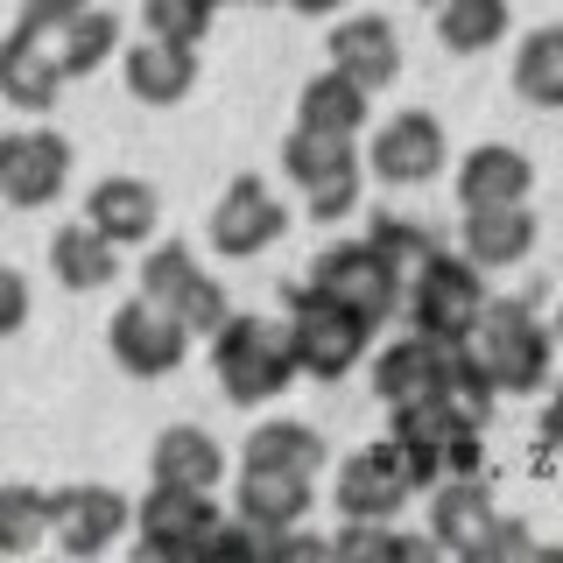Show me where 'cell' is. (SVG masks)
Returning <instances> with one entry per match:
<instances>
[{
  "label": "cell",
  "instance_id": "obj_19",
  "mask_svg": "<svg viewBox=\"0 0 563 563\" xmlns=\"http://www.w3.org/2000/svg\"><path fill=\"white\" fill-rule=\"evenodd\" d=\"M324 57H331V70H345L352 85L387 92V85L401 78V35H395L387 14H331Z\"/></svg>",
  "mask_w": 563,
  "mask_h": 563
},
{
  "label": "cell",
  "instance_id": "obj_40",
  "mask_svg": "<svg viewBox=\"0 0 563 563\" xmlns=\"http://www.w3.org/2000/svg\"><path fill=\"white\" fill-rule=\"evenodd\" d=\"M303 22H331V14H345V0H289Z\"/></svg>",
  "mask_w": 563,
  "mask_h": 563
},
{
  "label": "cell",
  "instance_id": "obj_32",
  "mask_svg": "<svg viewBox=\"0 0 563 563\" xmlns=\"http://www.w3.org/2000/svg\"><path fill=\"white\" fill-rule=\"evenodd\" d=\"M49 542V493L29 479H0V556H29Z\"/></svg>",
  "mask_w": 563,
  "mask_h": 563
},
{
  "label": "cell",
  "instance_id": "obj_3",
  "mask_svg": "<svg viewBox=\"0 0 563 563\" xmlns=\"http://www.w3.org/2000/svg\"><path fill=\"white\" fill-rule=\"evenodd\" d=\"M211 374H219V395L233 409H261V401L289 395V380H296L289 324L254 317V310H225V324L211 331Z\"/></svg>",
  "mask_w": 563,
  "mask_h": 563
},
{
  "label": "cell",
  "instance_id": "obj_35",
  "mask_svg": "<svg viewBox=\"0 0 563 563\" xmlns=\"http://www.w3.org/2000/svg\"><path fill=\"white\" fill-rule=\"evenodd\" d=\"M366 240H374L380 254L395 261L401 275H409L416 261L437 246V225H430V219H401V211H374V219H366Z\"/></svg>",
  "mask_w": 563,
  "mask_h": 563
},
{
  "label": "cell",
  "instance_id": "obj_24",
  "mask_svg": "<svg viewBox=\"0 0 563 563\" xmlns=\"http://www.w3.org/2000/svg\"><path fill=\"white\" fill-rule=\"evenodd\" d=\"M120 78H128V92L141 106H176V99L198 92V49L141 35V43H120Z\"/></svg>",
  "mask_w": 563,
  "mask_h": 563
},
{
  "label": "cell",
  "instance_id": "obj_30",
  "mask_svg": "<svg viewBox=\"0 0 563 563\" xmlns=\"http://www.w3.org/2000/svg\"><path fill=\"white\" fill-rule=\"evenodd\" d=\"M515 92L542 113H563V22H542L515 43Z\"/></svg>",
  "mask_w": 563,
  "mask_h": 563
},
{
  "label": "cell",
  "instance_id": "obj_4",
  "mask_svg": "<svg viewBox=\"0 0 563 563\" xmlns=\"http://www.w3.org/2000/svg\"><path fill=\"white\" fill-rule=\"evenodd\" d=\"M282 176L303 190V211L317 225H339L360 211V190H366V155H360V134H324V128H289L282 141Z\"/></svg>",
  "mask_w": 563,
  "mask_h": 563
},
{
  "label": "cell",
  "instance_id": "obj_28",
  "mask_svg": "<svg viewBox=\"0 0 563 563\" xmlns=\"http://www.w3.org/2000/svg\"><path fill=\"white\" fill-rule=\"evenodd\" d=\"M113 254L120 246L99 233L92 219H78V225H57V233H49V275L64 282V289H106V282H113Z\"/></svg>",
  "mask_w": 563,
  "mask_h": 563
},
{
  "label": "cell",
  "instance_id": "obj_42",
  "mask_svg": "<svg viewBox=\"0 0 563 563\" xmlns=\"http://www.w3.org/2000/svg\"><path fill=\"white\" fill-rule=\"evenodd\" d=\"M198 8H211V14H219V8H225V0H198Z\"/></svg>",
  "mask_w": 563,
  "mask_h": 563
},
{
  "label": "cell",
  "instance_id": "obj_18",
  "mask_svg": "<svg viewBox=\"0 0 563 563\" xmlns=\"http://www.w3.org/2000/svg\"><path fill=\"white\" fill-rule=\"evenodd\" d=\"M64 85H70V70L57 57V35L22 29V22L0 35V99L14 113H49L64 99Z\"/></svg>",
  "mask_w": 563,
  "mask_h": 563
},
{
  "label": "cell",
  "instance_id": "obj_21",
  "mask_svg": "<svg viewBox=\"0 0 563 563\" xmlns=\"http://www.w3.org/2000/svg\"><path fill=\"white\" fill-rule=\"evenodd\" d=\"M457 211H479V205H528V190H536V163H528L521 148H507V141H479V148L457 155Z\"/></svg>",
  "mask_w": 563,
  "mask_h": 563
},
{
  "label": "cell",
  "instance_id": "obj_23",
  "mask_svg": "<svg viewBox=\"0 0 563 563\" xmlns=\"http://www.w3.org/2000/svg\"><path fill=\"white\" fill-rule=\"evenodd\" d=\"M148 479L155 486L219 493V479H225V444L205 430V422H169V430L148 444Z\"/></svg>",
  "mask_w": 563,
  "mask_h": 563
},
{
  "label": "cell",
  "instance_id": "obj_6",
  "mask_svg": "<svg viewBox=\"0 0 563 563\" xmlns=\"http://www.w3.org/2000/svg\"><path fill=\"white\" fill-rule=\"evenodd\" d=\"M282 324H289L296 380H345L352 366H366V352H374V324H366L360 310L331 303L310 282L289 289V317H282Z\"/></svg>",
  "mask_w": 563,
  "mask_h": 563
},
{
  "label": "cell",
  "instance_id": "obj_22",
  "mask_svg": "<svg viewBox=\"0 0 563 563\" xmlns=\"http://www.w3.org/2000/svg\"><path fill=\"white\" fill-rule=\"evenodd\" d=\"M457 254L479 261L486 275H507L536 254V211L528 205H479L457 219Z\"/></svg>",
  "mask_w": 563,
  "mask_h": 563
},
{
  "label": "cell",
  "instance_id": "obj_33",
  "mask_svg": "<svg viewBox=\"0 0 563 563\" xmlns=\"http://www.w3.org/2000/svg\"><path fill=\"white\" fill-rule=\"evenodd\" d=\"M331 550L339 556H437L430 536H401L395 521H345L339 536H331Z\"/></svg>",
  "mask_w": 563,
  "mask_h": 563
},
{
  "label": "cell",
  "instance_id": "obj_2",
  "mask_svg": "<svg viewBox=\"0 0 563 563\" xmlns=\"http://www.w3.org/2000/svg\"><path fill=\"white\" fill-rule=\"evenodd\" d=\"M387 437H395V451L409 457L416 486L486 472V416H472L465 401H451V395H430V401H401V409H387Z\"/></svg>",
  "mask_w": 563,
  "mask_h": 563
},
{
  "label": "cell",
  "instance_id": "obj_27",
  "mask_svg": "<svg viewBox=\"0 0 563 563\" xmlns=\"http://www.w3.org/2000/svg\"><path fill=\"white\" fill-rule=\"evenodd\" d=\"M366 120H374V92L366 85H352L345 70H317V78L296 92V128H324V134H366Z\"/></svg>",
  "mask_w": 563,
  "mask_h": 563
},
{
  "label": "cell",
  "instance_id": "obj_11",
  "mask_svg": "<svg viewBox=\"0 0 563 563\" xmlns=\"http://www.w3.org/2000/svg\"><path fill=\"white\" fill-rule=\"evenodd\" d=\"M416 472L409 457L395 451V437H374V444H360L339 465V479H331V500H339V521H401V507L416 500Z\"/></svg>",
  "mask_w": 563,
  "mask_h": 563
},
{
  "label": "cell",
  "instance_id": "obj_8",
  "mask_svg": "<svg viewBox=\"0 0 563 563\" xmlns=\"http://www.w3.org/2000/svg\"><path fill=\"white\" fill-rule=\"evenodd\" d=\"M225 528V507L219 493H198V486H155L134 500V528L128 536L141 542V556H211Z\"/></svg>",
  "mask_w": 563,
  "mask_h": 563
},
{
  "label": "cell",
  "instance_id": "obj_31",
  "mask_svg": "<svg viewBox=\"0 0 563 563\" xmlns=\"http://www.w3.org/2000/svg\"><path fill=\"white\" fill-rule=\"evenodd\" d=\"M57 57H64L70 78H92V70H106V64L120 57V14L99 8V0H85V8L57 29Z\"/></svg>",
  "mask_w": 563,
  "mask_h": 563
},
{
  "label": "cell",
  "instance_id": "obj_5",
  "mask_svg": "<svg viewBox=\"0 0 563 563\" xmlns=\"http://www.w3.org/2000/svg\"><path fill=\"white\" fill-rule=\"evenodd\" d=\"M486 296H493L486 289V268H479V261H465L444 240H437L430 254L401 275V317H409L416 331H430V339H465V331L479 324Z\"/></svg>",
  "mask_w": 563,
  "mask_h": 563
},
{
  "label": "cell",
  "instance_id": "obj_25",
  "mask_svg": "<svg viewBox=\"0 0 563 563\" xmlns=\"http://www.w3.org/2000/svg\"><path fill=\"white\" fill-rule=\"evenodd\" d=\"M85 219L113 246H141L163 225V198H155V184H141V176H99V184L85 190Z\"/></svg>",
  "mask_w": 563,
  "mask_h": 563
},
{
  "label": "cell",
  "instance_id": "obj_26",
  "mask_svg": "<svg viewBox=\"0 0 563 563\" xmlns=\"http://www.w3.org/2000/svg\"><path fill=\"white\" fill-rule=\"evenodd\" d=\"M324 430L317 422H296V416H275V422H254L246 430V444H240V465H268V472H324Z\"/></svg>",
  "mask_w": 563,
  "mask_h": 563
},
{
  "label": "cell",
  "instance_id": "obj_7",
  "mask_svg": "<svg viewBox=\"0 0 563 563\" xmlns=\"http://www.w3.org/2000/svg\"><path fill=\"white\" fill-rule=\"evenodd\" d=\"M310 289H324L331 303H345V310H360L366 324H387V317L401 310V268L380 254L374 240H331V246H317V261H310Z\"/></svg>",
  "mask_w": 563,
  "mask_h": 563
},
{
  "label": "cell",
  "instance_id": "obj_1",
  "mask_svg": "<svg viewBox=\"0 0 563 563\" xmlns=\"http://www.w3.org/2000/svg\"><path fill=\"white\" fill-rule=\"evenodd\" d=\"M465 345L486 366L493 395H542L556 374V331L542 324L536 296H486V310L465 331Z\"/></svg>",
  "mask_w": 563,
  "mask_h": 563
},
{
  "label": "cell",
  "instance_id": "obj_16",
  "mask_svg": "<svg viewBox=\"0 0 563 563\" xmlns=\"http://www.w3.org/2000/svg\"><path fill=\"white\" fill-rule=\"evenodd\" d=\"M106 352H113L120 374L134 380H163L176 366L190 360V331L176 324L163 303H148V296H134V303L113 310V324H106Z\"/></svg>",
  "mask_w": 563,
  "mask_h": 563
},
{
  "label": "cell",
  "instance_id": "obj_39",
  "mask_svg": "<svg viewBox=\"0 0 563 563\" xmlns=\"http://www.w3.org/2000/svg\"><path fill=\"white\" fill-rule=\"evenodd\" d=\"M78 8H85V0H22V14H14V22H22V29H43V35H57Z\"/></svg>",
  "mask_w": 563,
  "mask_h": 563
},
{
  "label": "cell",
  "instance_id": "obj_9",
  "mask_svg": "<svg viewBox=\"0 0 563 563\" xmlns=\"http://www.w3.org/2000/svg\"><path fill=\"white\" fill-rule=\"evenodd\" d=\"M141 296H148V303H163L176 324L190 331V339H211V331L225 324V310H233V303H225V282L211 275L184 240L148 246V261H141Z\"/></svg>",
  "mask_w": 563,
  "mask_h": 563
},
{
  "label": "cell",
  "instance_id": "obj_29",
  "mask_svg": "<svg viewBox=\"0 0 563 563\" xmlns=\"http://www.w3.org/2000/svg\"><path fill=\"white\" fill-rule=\"evenodd\" d=\"M430 29L451 57H486L507 43V0H437Z\"/></svg>",
  "mask_w": 563,
  "mask_h": 563
},
{
  "label": "cell",
  "instance_id": "obj_34",
  "mask_svg": "<svg viewBox=\"0 0 563 563\" xmlns=\"http://www.w3.org/2000/svg\"><path fill=\"white\" fill-rule=\"evenodd\" d=\"M141 35L176 43V49H198L211 35V8H198V0H141Z\"/></svg>",
  "mask_w": 563,
  "mask_h": 563
},
{
  "label": "cell",
  "instance_id": "obj_43",
  "mask_svg": "<svg viewBox=\"0 0 563 563\" xmlns=\"http://www.w3.org/2000/svg\"><path fill=\"white\" fill-rule=\"evenodd\" d=\"M422 8H437V0H422Z\"/></svg>",
  "mask_w": 563,
  "mask_h": 563
},
{
  "label": "cell",
  "instance_id": "obj_37",
  "mask_svg": "<svg viewBox=\"0 0 563 563\" xmlns=\"http://www.w3.org/2000/svg\"><path fill=\"white\" fill-rule=\"evenodd\" d=\"M29 282L22 275H14V268H0V339H14V331H22L29 324Z\"/></svg>",
  "mask_w": 563,
  "mask_h": 563
},
{
  "label": "cell",
  "instance_id": "obj_41",
  "mask_svg": "<svg viewBox=\"0 0 563 563\" xmlns=\"http://www.w3.org/2000/svg\"><path fill=\"white\" fill-rule=\"evenodd\" d=\"M550 331H556V352H563V310H556V317H550Z\"/></svg>",
  "mask_w": 563,
  "mask_h": 563
},
{
  "label": "cell",
  "instance_id": "obj_38",
  "mask_svg": "<svg viewBox=\"0 0 563 563\" xmlns=\"http://www.w3.org/2000/svg\"><path fill=\"white\" fill-rule=\"evenodd\" d=\"M536 444L550 451V457H563V380H550L542 387V416H536Z\"/></svg>",
  "mask_w": 563,
  "mask_h": 563
},
{
  "label": "cell",
  "instance_id": "obj_20",
  "mask_svg": "<svg viewBox=\"0 0 563 563\" xmlns=\"http://www.w3.org/2000/svg\"><path fill=\"white\" fill-rule=\"evenodd\" d=\"M422 500H430V507H422V515H430V542H437V550H451V556H479L486 528L500 521L486 472H465V479H437V486H422Z\"/></svg>",
  "mask_w": 563,
  "mask_h": 563
},
{
  "label": "cell",
  "instance_id": "obj_17",
  "mask_svg": "<svg viewBox=\"0 0 563 563\" xmlns=\"http://www.w3.org/2000/svg\"><path fill=\"white\" fill-rule=\"evenodd\" d=\"M205 233L225 261H254L289 233V211H282V198L268 190V176H233V184L219 190V205H211Z\"/></svg>",
  "mask_w": 563,
  "mask_h": 563
},
{
  "label": "cell",
  "instance_id": "obj_14",
  "mask_svg": "<svg viewBox=\"0 0 563 563\" xmlns=\"http://www.w3.org/2000/svg\"><path fill=\"white\" fill-rule=\"evenodd\" d=\"M366 176H380L387 190H416V184H430L437 169L451 163V141L444 128H437V113H387L374 134H366Z\"/></svg>",
  "mask_w": 563,
  "mask_h": 563
},
{
  "label": "cell",
  "instance_id": "obj_10",
  "mask_svg": "<svg viewBox=\"0 0 563 563\" xmlns=\"http://www.w3.org/2000/svg\"><path fill=\"white\" fill-rule=\"evenodd\" d=\"M310 507H317V479H310V472L240 465V479H233V507H225V515L246 521L254 536H268V556H282V550H317L310 536H296Z\"/></svg>",
  "mask_w": 563,
  "mask_h": 563
},
{
  "label": "cell",
  "instance_id": "obj_13",
  "mask_svg": "<svg viewBox=\"0 0 563 563\" xmlns=\"http://www.w3.org/2000/svg\"><path fill=\"white\" fill-rule=\"evenodd\" d=\"M70 184V141L57 128H8L0 134V205L43 211Z\"/></svg>",
  "mask_w": 563,
  "mask_h": 563
},
{
  "label": "cell",
  "instance_id": "obj_36",
  "mask_svg": "<svg viewBox=\"0 0 563 563\" xmlns=\"http://www.w3.org/2000/svg\"><path fill=\"white\" fill-rule=\"evenodd\" d=\"M536 550H542V542L528 536L521 521H507V515H500V521L486 528V542H479V556H472V563H493V556H536Z\"/></svg>",
  "mask_w": 563,
  "mask_h": 563
},
{
  "label": "cell",
  "instance_id": "obj_12",
  "mask_svg": "<svg viewBox=\"0 0 563 563\" xmlns=\"http://www.w3.org/2000/svg\"><path fill=\"white\" fill-rule=\"evenodd\" d=\"M457 345H465V339H430V331H416V324H409L401 339H387L380 352H366V374H374L380 409H401V401L451 395Z\"/></svg>",
  "mask_w": 563,
  "mask_h": 563
},
{
  "label": "cell",
  "instance_id": "obj_15",
  "mask_svg": "<svg viewBox=\"0 0 563 563\" xmlns=\"http://www.w3.org/2000/svg\"><path fill=\"white\" fill-rule=\"evenodd\" d=\"M128 528H134V500L120 486L70 479V486L49 493V536H57V550H70V556H106Z\"/></svg>",
  "mask_w": 563,
  "mask_h": 563
}]
</instances>
